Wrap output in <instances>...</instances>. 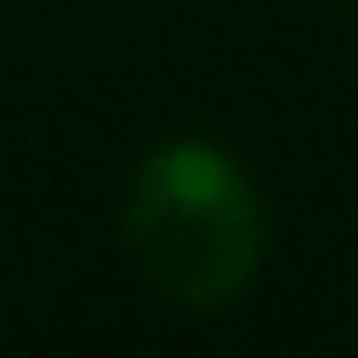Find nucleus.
I'll use <instances>...</instances> for the list:
<instances>
[{"instance_id": "nucleus-1", "label": "nucleus", "mask_w": 358, "mask_h": 358, "mask_svg": "<svg viewBox=\"0 0 358 358\" xmlns=\"http://www.w3.org/2000/svg\"><path fill=\"white\" fill-rule=\"evenodd\" d=\"M271 213L256 176L220 139L176 132L146 146L124 183V256L146 292L183 315H220L264 271Z\"/></svg>"}]
</instances>
